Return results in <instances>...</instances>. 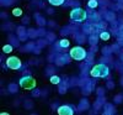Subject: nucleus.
<instances>
[{
  "label": "nucleus",
  "mask_w": 123,
  "mask_h": 115,
  "mask_svg": "<svg viewBox=\"0 0 123 115\" xmlns=\"http://www.w3.org/2000/svg\"><path fill=\"white\" fill-rule=\"evenodd\" d=\"M90 74L92 77H98V78H105L110 74V69L105 65H96L95 67H92L90 71Z\"/></svg>",
  "instance_id": "nucleus-1"
},
{
  "label": "nucleus",
  "mask_w": 123,
  "mask_h": 115,
  "mask_svg": "<svg viewBox=\"0 0 123 115\" xmlns=\"http://www.w3.org/2000/svg\"><path fill=\"white\" fill-rule=\"evenodd\" d=\"M70 57L75 61H83L86 58V51L80 46H75L70 50Z\"/></svg>",
  "instance_id": "nucleus-3"
},
{
  "label": "nucleus",
  "mask_w": 123,
  "mask_h": 115,
  "mask_svg": "<svg viewBox=\"0 0 123 115\" xmlns=\"http://www.w3.org/2000/svg\"><path fill=\"white\" fill-rule=\"evenodd\" d=\"M65 0H48V3L50 5H54V6H60V5H63L64 4Z\"/></svg>",
  "instance_id": "nucleus-7"
},
{
  "label": "nucleus",
  "mask_w": 123,
  "mask_h": 115,
  "mask_svg": "<svg viewBox=\"0 0 123 115\" xmlns=\"http://www.w3.org/2000/svg\"><path fill=\"white\" fill-rule=\"evenodd\" d=\"M12 46L11 45H5L4 47H3V52H4V53H11V52H12Z\"/></svg>",
  "instance_id": "nucleus-9"
},
{
  "label": "nucleus",
  "mask_w": 123,
  "mask_h": 115,
  "mask_svg": "<svg viewBox=\"0 0 123 115\" xmlns=\"http://www.w3.org/2000/svg\"><path fill=\"white\" fill-rule=\"evenodd\" d=\"M59 45H60V47L67 48V47H69V45H70V41H69V40H67V38H63V40H60Z\"/></svg>",
  "instance_id": "nucleus-8"
},
{
  "label": "nucleus",
  "mask_w": 123,
  "mask_h": 115,
  "mask_svg": "<svg viewBox=\"0 0 123 115\" xmlns=\"http://www.w3.org/2000/svg\"><path fill=\"white\" fill-rule=\"evenodd\" d=\"M21 66H22V62L17 56H11L6 59V67L10 68V69L16 71L18 68H21Z\"/></svg>",
  "instance_id": "nucleus-5"
},
{
  "label": "nucleus",
  "mask_w": 123,
  "mask_h": 115,
  "mask_svg": "<svg viewBox=\"0 0 123 115\" xmlns=\"http://www.w3.org/2000/svg\"><path fill=\"white\" fill-rule=\"evenodd\" d=\"M57 113L59 115H73L74 114V110L71 109L69 105H62L57 109Z\"/></svg>",
  "instance_id": "nucleus-6"
},
{
  "label": "nucleus",
  "mask_w": 123,
  "mask_h": 115,
  "mask_svg": "<svg viewBox=\"0 0 123 115\" xmlns=\"http://www.w3.org/2000/svg\"><path fill=\"white\" fill-rule=\"evenodd\" d=\"M97 5H98V3L96 1V0H89V1H87V6L91 7V9L97 7Z\"/></svg>",
  "instance_id": "nucleus-10"
},
{
  "label": "nucleus",
  "mask_w": 123,
  "mask_h": 115,
  "mask_svg": "<svg viewBox=\"0 0 123 115\" xmlns=\"http://www.w3.org/2000/svg\"><path fill=\"white\" fill-rule=\"evenodd\" d=\"M100 37L104 40V41H106V40H108L110 38V34L108 32H102L101 35H100Z\"/></svg>",
  "instance_id": "nucleus-13"
},
{
  "label": "nucleus",
  "mask_w": 123,
  "mask_h": 115,
  "mask_svg": "<svg viewBox=\"0 0 123 115\" xmlns=\"http://www.w3.org/2000/svg\"><path fill=\"white\" fill-rule=\"evenodd\" d=\"M86 16H87L86 11L81 7H75L70 11V19L73 21H76V22H81L84 20H86Z\"/></svg>",
  "instance_id": "nucleus-2"
},
{
  "label": "nucleus",
  "mask_w": 123,
  "mask_h": 115,
  "mask_svg": "<svg viewBox=\"0 0 123 115\" xmlns=\"http://www.w3.org/2000/svg\"><path fill=\"white\" fill-rule=\"evenodd\" d=\"M12 15H14V16H21V15H22V10L20 9V7H15V9L12 10Z\"/></svg>",
  "instance_id": "nucleus-12"
},
{
  "label": "nucleus",
  "mask_w": 123,
  "mask_h": 115,
  "mask_svg": "<svg viewBox=\"0 0 123 115\" xmlns=\"http://www.w3.org/2000/svg\"><path fill=\"white\" fill-rule=\"evenodd\" d=\"M20 87L24 88V89H27V90H31L36 88V79L31 76H25L20 79Z\"/></svg>",
  "instance_id": "nucleus-4"
},
{
  "label": "nucleus",
  "mask_w": 123,
  "mask_h": 115,
  "mask_svg": "<svg viewBox=\"0 0 123 115\" xmlns=\"http://www.w3.org/2000/svg\"><path fill=\"white\" fill-rule=\"evenodd\" d=\"M50 83H52V84H59V83H60V78L58 76H52V77H50Z\"/></svg>",
  "instance_id": "nucleus-11"
}]
</instances>
